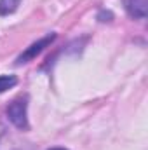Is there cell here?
Instances as JSON below:
<instances>
[{"instance_id":"cell-1","label":"cell","mask_w":148,"mask_h":150,"mask_svg":"<svg viewBox=\"0 0 148 150\" xmlns=\"http://www.w3.org/2000/svg\"><path fill=\"white\" fill-rule=\"evenodd\" d=\"M7 119L16 126L19 131H28L30 122H28V96H19L12 100L7 107Z\"/></svg>"},{"instance_id":"cell-2","label":"cell","mask_w":148,"mask_h":150,"mask_svg":"<svg viewBox=\"0 0 148 150\" xmlns=\"http://www.w3.org/2000/svg\"><path fill=\"white\" fill-rule=\"evenodd\" d=\"M56 40V33H47L45 37L38 38L37 42H33L30 47H26L25 49V52H21L19 56H18V59H16V65H25V63H30L32 59H35L38 54L44 51V49H47L52 42Z\"/></svg>"},{"instance_id":"cell-3","label":"cell","mask_w":148,"mask_h":150,"mask_svg":"<svg viewBox=\"0 0 148 150\" xmlns=\"http://www.w3.org/2000/svg\"><path fill=\"white\" fill-rule=\"evenodd\" d=\"M125 11L134 19H145L148 12V0H124Z\"/></svg>"},{"instance_id":"cell-4","label":"cell","mask_w":148,"mask_h":150,"mask_svg":"<svg viewBox=\"0 0 148 150\" xmlns=\"http://www.w3.org/2000/svg\"><path fill=\"white\" fill-rule=\"evenodd\" d=\"M21 0H0V16H9L18 11Z\"/></svg>"},{"instance_id":"cell-5","label":"cell","mask_w":148,"mask_h":150,"mask_svg":"<svg viewBox=\"0 0 148 150\" xmlns=\"http://www.w3.org/2000/svg\"><path fill=\"white\" fill-rule=\"evenodd\" d=\"M16 84H18L16 75H0V93H5V91L12 89Z\"/></svg>"},{"instance_id":"cell-6","label":"cell","mask_w":148,"mask_h":150,"mask_svg":"<svg viewBox=\"0 0 148 150\" xmlns=\"http://www.w3.org/2000/svg\"><path fill=\"white\" fill-rule=\"evenodd\" d=\"M111 18H113V14L108 12V11H106V12H105V11H101V12L98 14V19H99V21H111Z\"/></svg>"},{"instance_id":"cell-7","label":"cell","mask_w":148,"mask_h":150,"mask_svg":"<svg viewBox=\"0 0 148 150\" xmlns=\"http://www.w3.org/2000/svg\"><path fill=\"white\" fill-rule=\"evenodd\" d=\"M49 150H68V149H63V147H54V149H49Z\"/></svg>"}]
</instances>
